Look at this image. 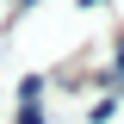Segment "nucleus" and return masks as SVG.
<instances>
[{"instance_id": "nucleus-1", "label": "nucleus", "mask_w": 124, "mask_h": 124, "mask_svg": "<svg viewBox=\"0 0 124 124\" xmlns=\"http://www.w3.org/2000/svg\"><path fill=\"white\" fill-rule=\"evenodd\" d=\"M81 6H106V0H81Z\"/></svg>"}]
</instances>
